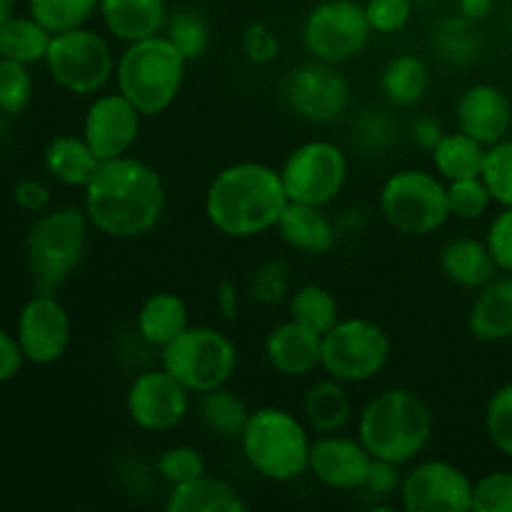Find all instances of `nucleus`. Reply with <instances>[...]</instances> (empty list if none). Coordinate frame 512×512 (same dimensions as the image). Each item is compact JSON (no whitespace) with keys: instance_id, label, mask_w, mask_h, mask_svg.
I'll list each match as a JSON object with an SVG mask.
<instances>
[{"instance_id":"0eeeda50","label":"nucleus","mask_w":512,"mask_h":512,"mask_svg":"<svg viewBox=\"0 0 512 512\" xmlns=\"http://www.w3.org/2000/svg\"><path fill=\"white\" fill-rule=\"evenodd\" d=\"M160 368L178 378L193 395H203L233 380L238 370V348L223 330L188 325L173 343L160 350Z\"/></svg>"},{"instance_id":"3c124183","label":"nucleus","mask_w":512,"mask_h":512,"mask_svg":"<svg viewBox=\"0 0 512 512\" xmlns=\"http://www.w3.org/2000/svg\"><path fill=\"white\" fill-rule=\"evenodd\" d=\"M23 363L25 355L20 350L18 338L0 328V385L13 380L20 373V368H23Z\"/></svg>"},{"instance_id":"e433bc0d","label":"nucleus","mask_w":512,"mask_h":512,"mask_svg":"<svg viewBox=\"0 0 512 512\" xmlns=\"http://www.w3.org/2000/svg\"><path fill=\"white\" fill-rule=\"evenodd\" d=\"M100 0H28V13L50 33L80 28L98 13Z\"/></svg>"},{"instance_id":"49530a36","label":"nucleus","mask_w":512,"mask_h":512,"mask_svg":"<svg viewBox=\"0 0 512 512\" xmlns=\"http://www.w3.org/2000/svg\"><path fill=\"white\" fill-rule=\"evenodd\" d=\"M365 15L373 33L395 35L408 28L415 0H365Z\"/></svg>"},{"instance_id":"7ed1b4c3","label":"nucleus","mask_w":512,"mask_h":512,"mask_svg":"<svg viewBox=\"0 0 512 512\" xmlns=\"http://www.w3.org/2000/svg\"><path fill=\"white\" fill-rule=\"evenodd\" d=\"M433 413L410 388H388L363 405L358 413V438L375 460L408 465L428 448L433 438Z\"/></svg>"},{"instance_id":"a18cd8bd","label":"nucleus","mask_w":512,"mask_h":512,"mask_svg":"<svg viewBox=\"0 0 512 512\" xmlns=\"http://www.w3.org/2000/svg\"><path fill=\"white\" fill-rule=\"evenodd\" d=\"M400 483H403L400 465L388 463V460H373V468H370V475L360 493L368 495L370 510L385 512L393 510V505H390L388 500L400 495Z\"/></svg>"},{"instance_id":"39448f33","label":"nucleus","mask_w":512,"mask_h":512,"mask_svg":"<svg viewBox=\"0 0 512 512\" xmlns=\"http://www.w3.org/2000/svg\"><path fill=\"white\" fill-rule=\"evenodd\" d=\"M188 60L163 33L125 45L118 55L115 85L143 118L163 115L178 100Z\"/></svg>"},{"instance_id":"6ab92c4d","label":"nucleus","mask_w":512,"mask_h":512,"mask_svg":"<svg viewBox=\"0 0 512 512\" xmlns=\"http://www.w3.org/2000/svg\"><path fill=\"white\" fill-rule=\"evenodd\" d=\"M455 120H458V130L488 148L508 138L512 128V103L498 85L475 83L460 95Z\"/></svg>"},{"instance_id":"a19ab883","label":"nucleus","mask_w":512,"mask_h":512,"mask_svg":"<svg viewBox=\"0 0 512 512\" xmlns=\"http://www.w3.org/2000/svg\"><path fill=\"white\" fill-rule=\"evenodd\" d=\"M485 433L498 453L512 458V383L500 385L485 405Z\"/></svg>"},{"instance_id":"9b49d317","label":"nucleus","mask_w":512,"mask_h":512,"mask_svg":"<svg viewBox=\"0 0 512 512\" xmlns=\"http://www.w3.org/2000/svg\"><path fill=\"white\" fill-rule=\"evenodd\" d=\"M350 163L345 150L333 140H305L288 153L280 165L285 195L290 203L328 208L348 183Z\"/></svg>"},{"instance_id":"b1692460","label":"nucleus","mask_w":512,"mask_h":512,"mask_svg":"<svg viewBox=\"0 0 512 512\" xmlns=\"http://www.w3.org/2000/svg\"><path fill=\"white\" fill-rule=\"evenodd\" d=\"M440 270L458 288L480 290L498 278L500 268L485 240L453 238L440 250Z\"/></svg>"},{"instance_id":"09e8293b","label":"nucleus","mask_w":512,"mask_h":512,"mask_svg":"<svg viewBox=\"0 0 512 512\" xmlns=\"http://www.w3.org/2000/svg\"><path fill=\"white\" fill-rule=\"evenodd\" d=\"M490 253L503 273H512V205L503 208L490 223L488 235H485Z\"/></svg>"},{"instance_id":"2eb2a0df","label":"nucleus","mask_w":512,"mask_h":512,"mask_svg":"<svg viewBox=\"0 0 512 512\" xmlns=\"http://www.w3.org/2000/svg\"><path fill=\"white\" fill-rule=\"evenodd\" d=\"M190 395L165 368L145 370L125 393V413L145 433H168L188 418Z\"/></svg>"},{"instance_id":"a211bd4d","label":"nucleus","mask_w":512,"mask_h":512,"mask_svg":"<svg viewBox=\"0 0 512 512\" xmlns=\"http://www.w3.org/2000/svg\"><path fill=\"white\" fill-rule=\"evenodd\" d=\"M373 455L368 453L358 435L330 433L318 435L310 445V470L318 483L340 493H360L373 468Z\"/></svg>"},{"instance_id":"c756f323","label":"nucleus","mask_w":512,"mask_h":512,"mask_svg":"<svg viewBox=\"0 0 512 512\" xmlns=\"http://www.w3.org/2000/svg\"><path fill=\"white\" fill-rule=\"evenodd\" d=\"M378 85L388 105H393V108H413L428 93V65L418 55L400 53L383 65Z\"/></svg>"},{"instance_id":"c85d7f7f","label":"nucleus","mask_w":512,"mask_h":512,"mask_svg":"<svg viewBox=\"0 0 512 512\" xmlns=\"http://www.w3.org/2000/svg\"><path fill=\"white\" fill-rule=\"evenodd\" d=\"M478 25L460 13L445 15L430 33V48L443 63L453 68H468L483 58V35Z\"/></svg>"},{"instance_id":"dca6fc26","label":"nucleus","mask_w":512,"mask_h":512,"mask_svg":"<svg viewBox=\"0 0 512 512\" xmlns=\"http://www.w3.org/2000/svg\"><path fill=\"white\" fill-rule=\"evenodd\" d=\"M15 338H18V345L28 363H58L65 358L70 340H73L68 310L53 293H40L38 290L20 310Z\"/></svg>"},{"instance_id":"f03ea898","label":"nucleus","mask_w":512,"mask_h":512,"mask_svg":"<svg viewBox=\"0 0 512 512\" xmlns=\"http://www.w3.org/2000/svg\"><path fill=\"white\" fill-rule=\"evenodd\" d=\"M288 205L280 170L258 160L230 163L205 190V215L228 238H258L275 230Z\"/></svg>"},{"instance_id":"f8f14e48","label":"nucleus","mask_w":512,"mask_h":512,"mask_svg":"<svg viewBox=\"0 0 512 512\" xmlns=\"http://www.w3.org/2000/svg\"><path fill=\"white\" fill-rule=\"evenodd\" d=\"M373 28L358 0H320L303 20V45L310 58L343 65L358 58Z\"/></svg>"},{"instance_id":"4d7b16f0","label":"nucleus","mask_w":512,"mask_h":512,"mask_svg":"<svg viewBox=\"0 0 512 512\" xmlns=\"http://www.w3.org/2000/svg\"><path fill=\"white\" fill-rule=\"evenodd\" d=\"M415 3H433V0H415Z\"/></svg>"},{"instance_id":"c03bdc74","label":"nucleus","mask_w":512,"mask_h":512,"mask_svg":"<svg viewBox=\"0 0 512 512\" xmlns=\"http://www.w3.org/2000/svg\"><path fill=\"white\" fill-rule=\"evenodd\" d=\"M475 512H512V470H493L475 480Z\"/></svg>"},{"instance_id":"aec40b11","label":"nucleus","mask_w":512,"mask_h":512,"mask_svg":"<svg viewBox=\"0 0 512 512\" xmlns=\"http://www.w3.org/2000/svg\"><path fill=\"white\" fill-rule=\"evenodd\" d=\"M265 360L283 378H308L323 368V335L288 318L265 338Z\"/></svg>"},{"instance_id":"6e6552de","label":"nucleus","mask_w":512,"mask_h":512,"mask_svg":"<svg viewBox=\"0 0 512 512\" xmlns=\"http://www.w3.org/2000/svg\"><path fill=\"white\" fill-rule=\"evenodd\" d=\"M378 205L383 218L405 235H430L453 218L448 183L423 168H405L390 175L380 188Z\"/></svg>"},{"instance_id":"ddd939ff","label":"nucleus","mask_w":512,"mask_h":512,"mask_svg":"<svg viewBox=\"0 0 512 512\" xmlns=\"http://www.w3.org/2000/svg\"><path fill=\"white\" fill-rule=\"evenodd\" d=\"M283 98L298 118L325 125L348 113L353 90L338 65L310 58L308 63L290 70L283 85Z\"/></svg>"},{"instance_id":"864d4df0","label":"nucleus","mask_w":512,"mask_h":512,"mask_svg":"<svg viewBox=\"0 0 512 512\" xmlns=\"http://www.w3.org/2000/svg\"><path fill=\"white\" fill-rule=\"evenodd\" d=\"M215 305H218L220 318L228 320V323H233V320L238 318L240 293H238V288H235V283H230V280L218 283V288H215Z\"/></svg>"},{"instance_id":"79ce46f5","label":"nucleus","mask_w":512,"mask_h":512,"mask_svg":"<svg viewBox=\"0 0 512 512\" xmlns=\"http://www.w3.org/2000/svg\"><path fill=\"white\" fill-rule=\"evenodd\" d=\"M250 300L265 308L280 305L290 298V268L283 260H268L253 273L248 283Z\"/></svg>"},{"instance_id":"5fc2aeb1","label":"nucleus","mask_w":512,"mask_h":512,"mask_svg":"<svg viewBox=\"0 0 512 512\" xmlns=\"http://www.w3.org/2000/svg\"><path fill=\"white\" fill-rule=\"evenodd\" d=\"M495 8V0H458V13L473 23H483Z\"/></svg>"},{"instance_id":"bb28decb","label":"nucleus","mask_w":512,"mask_h":512,"mask_svg":"<svg viewBox=\"0 0 512 512\" xmlns=\"http://www.w3.org/2000/svg\"><path fill=\"white\" fill-rule=\"evenodd\" d=\"M168 512H245L243 495L223 478L203 473L183 485H173L165 500Z\"/></svg>"},{"instance_id":"20e7f679","label":"nucleus","mask_w":512,"mask_h":512,"mask_svg":"<svg viewBox=\"0 0 512 512\" xmlns=\"http://www.w3.org/2000/svg\"><path fill=\"white\" fill-rule=\"evenodd\" d=\"M240 450L250 468L273 483H293L310 470V428L278 405L250 410L240 433Z\"/></svg>"},{"instance_id":"a878e982","label":"nucleus","mask_w":512,"mask_h":512,"mask_svg":"<svg viewBox=\"0 0 512 512\" xmlns=\"http://www.w3.org/2000/svg\"><path fill=\"white\" fill-rule=\"evenodd\" d=\"M353 398L348 385L335 378L318 380L303 395V420L315 435L340 433L353 420Z\"/></svg>"},{"instance_id":"9d476101","label":"nucleus","mask_w":512,"mask_h":512,"mask_svg":"<svg viewBox=\"0 0 512 512\" xmlns=\"http://www.w3.org/2000/svg\"><path fill=\"white\" fill-rule=\"evenodd\" d=\"M393 343L370 318H340L323 335V373L345 385L368 383L388 365Z\"/></svg>"},{"instance_id":"5701e85b","label":"nucleus","mask_w":512,"mask_h":512,"mask_svg":"<svg viewBox=\"0 0 512 512\" xmlns=\"http://www.w3.org/2000/svg\"><path fill=\"white\" fill-rule=\"evenodd\" d=\"M468 330L480 343L512 338V273L493 278L478 290L468 313Z\"/></svg>"},{"instance_id":"cd10ccee","label":"nucleus","mask_w":512,"mask_h":512,"mask_svg":"<svg viewBox=\"0 0 512 512\" xmlns=\"http://www.w3.org/2000/svg\"><path fill=\"white\" fill-rule=\"evenodd\" d=\"M43 165L58 183L85 190V185L98 173L100 158L85 143L83 135H55L43 150Z\"/></svg>"},{"instance_id":"37998d69","label":"nucleus","mask_w":512,"mask_h":512,"mask_svg":"<svg viewBox=\"0 0 512 512\" xmlns=\"http://www.w3.org/2000/svg\"><path fill=\"white\" fill-rule=\"evenodd\" d=\"M448 203L450 215L458 220H478L488 213L493 205V195H490L488 185L483 178H463L450 180L448 183Z\"/></svg>"},{"instance_id":"1a4fd4ad","label":"nucleus","mask_w":512,"mask_h":512,"mask_svg":"<svg viewBox=\"0 0 512 512\" xmlns=\"http://www.w3.org/2000/svg\"><path fill=\"white\" fill-rule=\"evenodd\" d=\"M45 68L50 78L68 93L98 95L110 80H115L118 58L103 33L80 25V28L53 33L45 55Z\"/></svg>"},{"instance_id":"603ef678","label":"nucleus","mask_w":512,"mask_h":512,"mask_svg":"<svg viewBox=\"0 0 512 512\" xmlns=\"http://www.w3.org/2000/svg\"><path fill=\"white\" fill-rule=\"evenodd\" d=\"M408 135L420 150H425V153H433V150L438 148L440 140H443L445 130H443V125H440V120L430 118V115H420V118H415L413 123H410Z\"/></svg>"},{"instance_id":"ea45409f","label":"nucleus","mask_w":512,"mask_h":512,"mask_svg":"<svg viewBox=\"0 0 512 512\" xmlns=\"http://www.w3.org/2000/svg\"><path fill=\"white\" fill-rule=\"evenodd\" d=\"M155 473L173 488L205 473V458L193 445H170L155 460Z\"/></svg>"},{"instance_id":"de8ad7c7","label":"nucleus","mask_w":512,"mask_h":512,"mask_svg":"<svg viewBox=\"0 0 512 512\" xmlns=\"http://www.w3.org/2000/svg\"><path fill=\"white\" fill-rule=\"evenodd\" d=\"M240 50L253 65H270L280 53V40L268 23H250L240 35Z\"/></svg>"},{"instance_id":"c9c22d12","label":"nucleus","mask_w":512,"mask_h":512,"mask_svg":"<svg viewBox=\"0 0 512 512\" xmlns=\"http://www.w3.org/2000/svg\"><path fill=\"white\" fill-rule=\"evenodd\" d=\"M163 35L183 53L188 63H193V60H200L210 50L213 28H210V20L203 10L185 5V8L168 13Z\"/></svg>"},{"instance_id":"7c9ffc66","label":"nucleus","mask_w":512,"mask_h":512,"mask_svg":"<svg viewBox=\"0 0 512 512\" xmlns=\"http://www.w3.org/2000/svg\"><path fill=\"white\" fill-rule=\"evenodd\" d=\"M485 145L470 138L463 130L455 133H445L438 148L430 153L435 165V173L450 183V180H463V178H480L485 163Z\"/></svg>"},{"instance_id":"393cba45","label":"nucleus","mask_w":512,"mask_h":512,"mask_svg":"<svg viewBox=\"0 0 512 512\" xmlns=\"http://www.w3.org/2000/svg\"><path fill=\"white\" fill-rule=\"evenodd\" d=\"M190 325V310L178 293L158 290L140 303L135 330L145 345L163 350Z\"/></svg>"},{"instance_id":"4c0bfd02","label":"nucleus","mask_w":512,"mask_h":512,"mask_svg":"<svg viewBox=\"0 0 512 512\" xmlns=\"http://www.w3.org/2000/svg\"><path fill=\"white\" fill-rule=\"evenodd\" d=\"M483 183L488 185L493 203L500 208H510L512 205V138L498 140V143L488 145L485 150L483 173H480Z\"/></svg>"},{"instance_id":"72a5a7b5","label":"nucleus","mask_w":512,"mask_h":512,"mask_svg":"<svg viewBox=\"0 0 512 512\" xmlns=\"http://www.w3.org/2000/svg\"><path fill=\"white\" fill-rule=\"evenodd\" d=\"M198 413L205 428L225 440H238L250 418L248 403L238 393H233L228 385L200 395Z\"/></svg>"},{"instance_id":"f704fd0d","label":"nucleus","mask_w":512,"mask_h":512,"mask_svg":"<svg viewBox=\"0 0 512 512\" xmlns=\"http://www.w3.org/2000/svg\"><path fill=\"white\" fill-rule=\"evenodd\" d=\"M290 318L313 333L325 335L340 320V305L333 290L320 283H305L288 298Z\"/></svg>"},{"instance_id":"58836bf2","label":"nucleus","mask_w":512,"mask_h":512,"mask_svg":"<svg viewBox=\"0 0 512 512\" xmlns=\"http://www.w3.org/2000/svg\"><path fill=\"white\" fill-rule=\"evenodd\" d=\"M33 98V75L28 65L0 58V113L20 115Z\"/></svg>"},{"instance_id":"f257e3e1","label":"nucleus","mask_w":512,"mask_h":512,"mask_svg":"<svg viewBox=\"0 0 512 512\" xmlns=\"http://www.w3.org/2000/svg\"><path fill=\"white\" fill-rule=\"evenodd\" d=\"M85 215L98 233L135 240L158 228L168 208L163 175L135 155L103 160L85 185Z\"/></svg>"},{"instance_id":"6e6d98bb","label":"nucleus","mask_w":512,"mask_h":512,"mask_svg":"<svg viewBox=\"0 0 512 512\" xmlns=\"http://www.w3.org/2000/svg\"><path fill=\"white\" fill-rule=\"evenodd\" d=\"M13 10H15V0H0V28L13 18Z\"/></svg>"},{"instance_id":"4be33fe9","label":"nucleus","mask_w":512,"mask_h":512,"mask_svg":"<svg viewBox=\"0 0 512 512\" xmlns=\"http://www.w3.org/2000/svg\"><path fill=\"white\" fill-rule=\"evenodd\" d=\"M275 230L293 250L305 255H328L338 245V225L320 205H285Z\"/></svg>"},{"instance_id":"412c9836","label":"nucleus","mask_w":512,"mask_h":512,"mask_svg":"<svg viewBox=\"0 0 512 512\" xmlns=\"http://www.w3.org/2000/svg\"><path fill=\"white\" fill-rule=\"evenodd\" d=\"M168 13L165 0H100L98 3L105 33L123 45L163 33Z\"/></svg>"},{"instance_id":"423d86ee","label":"nucleus","mask_w":512,"mask_h":512,"mask_svg":"<svg viewBox=\"0 0 512 512\" xmlns=\"http://www.w3.org/2000/svg\"><path fill=\"white\" fill-rule=\"evenodd\" d=\"M93 228L78 205H60L38 213L25 238V260L40 293H55L78 270L88 253V230Z\"/></svg>"},{"instance_id":"4468645a","label":"nucleus","mask_w":512,"mask_h":512,"mask_svg":"<svg viewBox=\"0 0 512 512\" xmlns=\"http://www.w3.org/2000/svg\"><path fill=\"white\" fill-rule=\"evenodd\" d=\"M473 485L475 480L450 460H420L403 475L400 508L405 512H470Z\"/></svg>"},{"instance_id":"f3484780","label":"nucleus","mask_w":512,"mask_h":512,"mask_svg":"<svg viewBox=\"0 0 512 512\" xmlns=\"http://www.w3.org/2000/svg\"><path fill=\"white\" fill-rule=\"evenodd\" d=\"M143 115L123 93H100L88 105L83 118V138L100 163L130 155L140 138Z\"/></svg>"},{"instance_id":"2f4dec72","label":"nucleus","mask_w":512,"mask_h":512,"mask_svg":"<svg viewBox=\"0 0 512 512\" xmlns=\"http://www.w3.org/2000/svg\"><path fill=\"white\" fill-rule=\"evenodd\" d=\"M403 123L395 115L393 105L388 108H365L353 123V145L365 158L388 155L403 138Z\"/></svg>"},{"instance_id":"8fccbe9b","label":"nucleus","mask_w":512,"mask_h":512,"mask_svg":"<svg viewBox=\"0 0 512 512\" xmlns=\"http://www.w3.org/2000/svg\"><path fill=\"white\" fill-rule=\"evenodd\" d=\"M13 200L18 208L28 210V213H43L50 205V190L40 180L25 178L13 188Z\"/></svg>"},{"instance_id":"473e14b6","label":"nucleus","mask_w":512,"mask_h":512,"mask_svg":"<svg viewBox=\"0 0 512 512\" xmlns=\"http://www.w3.org/2000/svg\"><path fill=\"white\" fill-rule=\"evenodd\" d=\"M53 33L33 15H13L0 28V58L15 60V63H45Z\"/></svg>"}]
</instances>
